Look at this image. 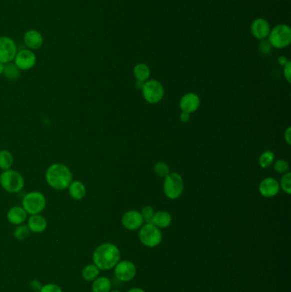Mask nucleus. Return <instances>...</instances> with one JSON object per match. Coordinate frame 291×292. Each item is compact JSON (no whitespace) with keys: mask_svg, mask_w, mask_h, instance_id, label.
Listing matches in <instances>:
<instances>
[{"mask_svg":"<svg viewBox=\"0 0 291 292\" xmlns=\"http://www.w3.org/2000/svg\"><path fill=\"white\" fill-rule=\"evenodd\" d=\"M92 258L94 264L100 271H108L114 268L120 260V252L116 244L105 242L96 247Z\"/></svg>","mask_w":291,"mask_h":292,"instance_id":"nucleus-1","label":"nucleus"},{"mask_svg":"<svg viewBox=\"0 0 291 292\" xmlns=\"http://www.w3.org/2000/svg\"><path fill=\"white\" fill-rule=\"evenodd\" d=\"M50 186L58 190H64L73 182V174L64 164H55L49 166L46 174Z\"/></svg>","mask_w":291,"mask_h":292,"instance_id":"nucleus-2","label":"nucleus"},{"mask_svg":"<svg viewBox=\"0 0 291 292\" xmlns=\"http://www.w3.org/2000/svg\"><path fill=\"white\" fill-rule=\"evenodd\" d=\"M268 40L272 48L286 49L291 44L290 26L287 24H278L272 28Z\"/></svg>","mask_w":291,"mask_h":292,"instance_id":"nucleus-3","label":"nucleus"},{"mask_svg":"<svg viewBox=\"0 0 291 292\" xmlns=\"http://www.w3.org/2000/svg\"><path fill=\"white\" fill-rule=\"evenodd\" d=\"M140 242L148 248H156L162 242V234L160 229L152 223H146L140 229Z\"/></svg>","mask_w":291,"mask_h":292,"instance_id":"nucleus-4","label":"nucleus"},{"mask_svg":"<svg viewBox=\"0 0 291 292\" xmlns=\"http://www.w3.org/2000/svg\"><path fill=\"white\" fill-rule=\"evenodd\" d=\"M0 184L10 193H18L24 189L25 180L20 172L6 170L0 176Z\"/></svg>","mask_w":291,"mask_h":292,"instance_id":"nucleus-5","label":"nucleus"},{"mask_svg":"<svg viewBox=\"0 0 291 292\" xmlns=\"http://www.w3.org/2000/svg\"><path fill=\"white\" fill-rule=\"evenodd\" d=\"M46 207V198L41 192H32L26 194L22 200V208L28 214H40Z\"/></svg>","mask_w":291,"mask_h":292,"instance_id":"nucleus-6","label":"nucleus"},{"mask_svg":"<svg viewBox=\"0 0 291 292\" xmlns=\"http://www.w3.org/2000/svg\"><path fill=\"white\" fill-rule=\"evenodd\" d=\"M184 184L182 177L177 172H170L163 184L164 193L169 199L176 200L183 194Z\"/></svg>","mask_w":291,"mask_h":292,"instance_id":"nucleus-7","label":"nucleus"},{"mask_svg":"<svg viewBox=\"0 0 291 292\" xmlns=\"http://www.w3.org/2000/svg\"><path fill=\"white\" fill-rule=\"evenodd\" d=\"M143 96L144 100L152 104L160 102L165 95V89L158 80H148L144 83L143 88Z\"/></svg>","mask_w":291,"mask_h":292,"instance_id":"nucleus-8","label":"nucleus"},{"mask_svg":"<svg viewBox=\"0 0 291 292\" xmlns=\"http://www.w3.org/2000/svg\"><path fill=\"white\" fill-rule=\"evenodd\" d=\"M18 52V46L13 38L8 36L0 37V62L7 64L14 62Z\"/></svg>","mask_w":291,"mask_h":292,"instance_id":"nucleus-9","label":"nucleus"},{"mask_svg":"<svg viewBox=\"0 0 291 292\" xmlns=\"http://www.w3.org/2000/svg\"><path fill=\"white\" fill-rule=\"evenodd\" d=\"M114 269L116 278L124 283L132 280L137 275V266L131 260H120Z\"/></svg>","mask_w":291,"mask_h":292,"instance_id":"nucleus-10","label":"nucleus"},{"mask_svg":"<svg viewBox=\"0 0 291 292\" xmlns=\"http://www.w3.org/2000/svg\"><path fill=\"white\" fill-rule=\"evenodd\" d=\"M37 62V56L34 50L22 49L16 53L14 64L20 71H28L34 68Z\"/></svg>","mask_w":291,"mask_h":292,"instance_id":"nucleus-11","label":"nucleus"},{"mask_svg":"<svg viewBox=\"0 0 291 292\" xmlns=\"http://www.w3.org/2000/svg\"><path fill=\"white\" fill-rule=\"evenodd\" d=\"M271 30V25L269 22L264 18H257L251 24V34L258 40H268Z\"/></svg>","mask_w":291,"mask_h":292,"instance_id":"nucleus-12","label":"nucleus"},{"mask_svg":"<svg viewBox=\"0 0 291 292\" xmlns=\"http://www.w3.org/2000/svg\"><path fill=\"white\" fill-rule=\"evenodd\" d=\"M122 225L129 231H137L142 228L144 223L142 214L138 211H128L123 216Z\"/></svg>","mask_w":291,"mask_h":292,"instance_id":"nucleus-13","label":"nucleus"},{"mask_svg":"<svg viewBox=\"0 0 291 292\" xmlns=\"http://www.w3.org/2000/svg\"><path fill=\"white\" fill-rule=\"evenodd\" d=\"M24 44L31 50H40L44 44V37L40 31L30 30L24 34Z\"/></svg>","mask_w":291,"mask_h":292,"instance_id":"nucleus-14","label":"nucleus"},{"mask_svg":"<svg viewBox=\"0 0 291 292\" xmlns=\"http://www.w3.org/2000/svg\"><path fill=\"white\" fill-rule=\"evenodd\" d=\"M259 190L262 196L268 198H274L280 193V182L274 178H265L260 184Z\"/></svg>","mask_w":291,"mask_h":292,"instance_id":"nucleus-15","label":"nucleus"},{"mask_svg":"<svg viewBox=\"0 0 291 292\" xmlns=\"http://www.w3.org/2000/svg\"><path fill=\"white\" fill-rule=\"evenodd\" d=\"M200 104H201L200 98L195 94H188L184 95L180 102V107L182 112H186L190 114L198 110L200 107Z\"/></svg>","mask_w":291,"mask_h":292,"instance_id":"nucleus-16","label":"nucleus"},{"mask_svg":"<svg viewBox=\"0 0 291 292\" xmlns=\"http://www.w3.org/2000/svg\"><path fill=\"white\" fill-rule=\"evenodd\" d=\"M48 223L44 217L40 214L31 216L28 222V228H30V232L34 234H42L46 230Z\"/></svg>","mask_w":291,"mask_h":292,"instance_id":"nucleus-17","label":"nucleus"},{"mask_svg":"<svg viewBox=\"0 0 291 292\" xmlns=\"http://www.w3.org/2000/svg\"><path fill=\"white\" fill-rule=\"evenodd\" d=\"M7 219L12 225L20 226L24 224L28 219V214L24 208L13 207L7 214Z\"/></svg>","mask_w":291,"mask_h":292,"instance_id":"nucleus-18","label":"nucleus"},{"mask_svg":"<svg viewBox=\"0 0 291 292\" xmlns=\"http://www.w3.org/2000/svg\"><path fill=\"white\" fill-rule=\"evenodd\" d=\"M172 218L171 214L166 211H159L154 213L152 223L159 229H165L171 226Z\"/></svg>","mask_w":291,"mask_h":292,"instance_id":"nucleus-19","label":"nucleus"},{"mask_svg":"<svg viewBox=\"0 0 291 292\" xmlns=\"http://www.w3.org/2000/svg\"><path fill=\"white\" fill-rule=\"evenodd\" d=\"M68 192H70V196L76 201L82 200L86 194V189L84 184L79 180L72 182L68 187Z\"/></svg>","mask_w":291,"mask_h":292,"instance_id":"nucleus-20","label":"nucleus"},{"mask_svg":"<svg viewBox=\"0 0 291 292\" xmlns=\"http://www.w3.org/2000/svg\"><path fill=\"white\" fill-rule=\"evenodd\" d=\"M112 282L107 277H98L94 281L92 286V292H110Z\"/></svg>","mask_w":291,"mask_h":292,"instance_id":"nucleus-21","label":"nucleus"},{"mask_svg":"<svg viewBox=\"0 0 291 292\" xmlns=\"http://www.w3.org/2000/svg\"><path fill=\"white\" fill-rule=\"evenodd\" d=\"M134 76L138 82H146L150 77V68L148 65L144 64H138L134 68Z\"/></svg>","mask_w":291,"mask_h":292,"instance_id":"nucleus-22","label":"nucleus"},{"mask_svg":"<svg viewBox=\"0 0 291 292\" xmlns=\"http://www.w3.org/2000/svg\"><path fill=\"white\" fill-rule=\"evenodd\" d=\"M100 275V269L95 264H89L82 271V277L88 282H94Z\"/></svg>","mask_w":291,"mask_h":292,"instance_id":"nucleus-23","label":"nucleus"},{"mask_svg":"<svg viewBox=\"0 0 291 292\" xmlns=\"http://www.w3.org/2000/svg\"><path fill=\"white\" fill-rule=\"evenodd\" d=\"M14 164V158L9 150H1L0 152V170L6 171L12 168Z\"/></svg>","mask_w":291,"mask_h":292,"instance_id":"nucleus-24","label":"nucleus"},{"mask_svg":"<svg viewBox=\"0 0 291 292\" xmlns=\"http://www.w3.org/2000/svg\"><path fill=\"white\" fill-rule=\"evenodd\" d=\"M3 74L6 79L16 80L20 78V70L16 66L15 64L10 62L4 66V71Z\"/></svg>","mask_w":291,"mask_h":292,"instance_id":"nucleus-25","label":"nucleus"},{"mask_svg":"<svg viewBox=\"0 0 291 292\" xmlns=\"http://www.w3.org/2000/svg\"><path fill=\"white\" fill-rule=\"evenodd\" d=\"M274 160H275V155L274 152H264L259 159L260 166H262V168H268L272 165Z\"/></svg>","mask_w":291,"mask_h":292,"instance_id":"nucleus-26","label":"nucleus"},{"mask_svg":"<svg viewBox=\"0 0 291 292\" xmlns=\"http://www.w3.org/2000/svg\"><path fill=\"white\" fill-rule=\"evenodd\" d=\"M30 234H31V232H30V228H28V226L20 225L16 228L13 234H14L16 240L24 241L30 237Z\"/></svg>","mask_w":291,"mask_h":292,"instance_id":"nucleus-27","label":"nucleus"},{"mask_svg":"<svg viewBox=\"0 0 291 292\" xmlns=\"http://www.w3.org/2000/svg\"><path fill=\"white\" fill-rule=\"evenodd\" d=\"M280 189H282L286 194L290 195L291 193V174L286 172L281 178L280 182Z\"/></svg>","mask_w":291,"mask_h":292,"instance_id":"nucleus-28","label":"nucleus"},{"mask_svg":"<svg viewBox=\"0 0 291 292\" xmlns=\"http://www.w3.org/2000/svg\"><path fill=\"white\" fill-rule=\"evenodd\" d=\"M154 172L160 177L162 178H166V176L170 174V170H169L168 166L164 162H158L154 166Z\"/></svg>","mask_w":291,"mask_h":292,"instance_id":"nucleus-29","label":"nucleus"},{"mask_svg":"<svg viewBox=\"0 0 291 292\" xmlns=\"http://www.w3.org/2000/svg\"><path fill=\"white\" fill-rule=\"evenodd\" d=\"M274 170L276 172L284 174L286 172H288L290 165H288V162H286V160H278L274 164Z\"/></svg>","mask_w":291,"mask_h":292,"instance_id":"nucleus-30","label":"nucleus"},{"mask_svg":"<svg viewBox=\"0 0 291 292\" xmlns=\"http://www.w3.org/2000/svg\"><path fill=\"white\" fill-rule=\"evenodd\" d=\"M141 214L143 216L144 222H146V223H152V219H153L154 214V208L150 207V206H146V207L144 208L143 210H142Z\"/></svg>","mask_w":291,"mask_h":292,"instance_id":"nucleus-31","label":"nucleus"},{"mask_svg":"<svg viewBox=\"0 0 291 292\" xmlns=\"http://www.w3.org/2000/svg\"><path fill=\"white\" fill-rule=\"evenodd\" d=\"M38 292H64L61 287L55 284H47L46 286L41 287L40 290Z\"/></svg>","mask_w":291,"mask_h":292,"instance_id":"nucleus-32","label":"nucleus"},{"mask_svg":"<svg viewBox=\"0 0 291 292\" xmlns=\"http://www.w3.org/2000/svg\"><path fill=\"white\" fill-rule=\"evenodd\" d=\"M272 47L270 43L268 42V40H262L260 42V50L262 52L263 54H268V53L271 52Z\"/></svg>","mask_w":291,"mask_h":292,"instance_id":"nucleus-33","label":"nucleus"},{"mask_svg":"<svg viewBox=\"0 0 291 292\" xmlns=\"http://www.w3.org/2000/svg\"><path fill=\"white\" fill-rule=\"evenodd\" d=\"M284 68V76L286 77V79L287 80V82L288 83H290V77H291V64L290 62H288V64H286Z\"/></svg>","mask_w":291,"mask_h":292,"instance_id":"nucleus-34","label":"nucleus"},{"mask_svg":"<svg viewBox=\"0 0 291 292\" xmlns=\"http://www.w3.org/2000/svg\"><path fill=\"white\" fill-rule=\"evenodd\" d=\"M41 286L40 282L38 280H34L32 281V283H31V288H32L34 290L35 292H40L41 289Z\"/></svg>","mask_w":291,"mask_h":292,"instance_id":"nucleus-35","label":"nucleus"},{"mask_svg":"<svg viewBox=\"0 0 291 292\" xmlns=\"http://www.w3.org/2000/svg\"><path fill=\"white\" fill-rule=\"evenodd\" d=\"M190 114H188V113H186V112H182L181 113L180 120L182 122H188L190 120Z\"/></svg>","mask_w":291,"mask_h":292,"instance_id":"nucleus-36","label":"nucleus"},{"mask_svg":"<svg viewBox=\"0 0 291 292\" xmlns=\"http://www.w3.org/2000/svg\"><path fill=\"white\" fill-rule=\"evenodd\" d=\"M288 62H290V60L286 56H280V58H278V64L282 67H284L286 64H288Z\"/></svg>","mask_w":291,"mask_h":292,"instance_id":"nucleus-37","label":"nucleus"},{"mask_svg":"<svg viewBox=\"0 0 291 292\" xmlns=\"http://www.w3.org/2000/svg\"><path fill=\"white\" fill-rule=\"evenodd\" d=\"M284 138H286V142L288 143V144H291V128H288L286 130V132H284Z\"/></svg>","mask_w":291,"mask_h":292,"instance_id":"nucleus-38","label":"nucleus"},{"mask_svg":"<svg viewBox=\"0 0 291 292\" xmlns=\"http://www.w3.org/2000/svg\"><path fill=\"white\" fill-rule=\"evenodd\" d=\"M128 292H146L144 290L141 289V288H132V289L129 290Z\"/></svg>","mask_w":291,"mask_h":292,"instance_id":"nucleus-39","label":"nucleus"},{"mask_svg":"<svg viewBox=\"0 0 291 292\" xmlns=\"http://www.w3.org/2000/svg\"><path fill=\"white\" fill-rule=\"evenodd\" d=\"M4 66H6V64H4L2 62H0V76H2L4 74Z\"/></svg>","mask_w":291,"mask_h":292,"instance_id":"nucleus-40","label":"nucleus"},{"mask_svg":"<svg viewBox=\"0 0 291 292\" xmlns=\"http://www.w3.org/2000/svg\"><path fill=\"white\" fill-rule=\"evenodd\" d=\"M144 83H146V82H141L137 80V88H138V89H142L144 85Z\"/></svg>","mask_w":291,"mask_h":292,"instance_id":"nucleus-41","label":"nucleus"},{"mask_svg":"<svg viewBox=\"0 0 291 292\" xmlns=\"http://www.w3.org/2000/svg\"><path fill=\"white\" fill-rule=\"evenodd\" d=\"M110 292H120V290H111Z\"/></svg>","mask_w":291,"mask_h":292,"instance_id":"nucleus-42","label":"nucleus"}]
</instances>
